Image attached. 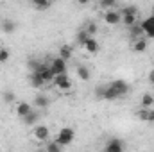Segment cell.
Masks as SVG:
<instances>
[{
  "label": "cell",
  "instance_id": "6da1fadb",
  "mask_svg": "<svg viewBox=\"0 0 154 152\" xmlns=\"http://www.w3.org/2000/svg\"><path fill=\"white\" fill-rule=\"evenodd\" d=\"M120 16H122V23L125 27H134L136 25V16H138V9L134 5H129V7H124L120 11Z\"/></svg>",
  "mask_w": 154,
  "mask_h": 152
},
{
  "label": "cell",
  "instance_id": "7a4b0ae2",
  "mask_svg": "<svg viewBox=\"0 0 154 152\" xmlns=\"http://www.w3.org/2000/svg\"><path fill=\"white\" fill-rule=\"evenodd\" d=\"M74 138H75V132H74V129L72 127H63L61 131H59V134H57V143L61 145V147H65V145H70L72 141H74Z\"/></svg>",
  "mask_w": 154,
  "mask_h": 152
},
{
  "label": "cell",
  "instance_id": "3957f363",
  "mask_svg": "<svg viewBox=\"0 0 154 152\" xmlns=\"http://www.w3.org/2000/svg\"><path fill=\"white\" fill-rule=\"evenodd\" d=\"M52 74L57 77V75H66V61H63L61 57H54L50 63H48Z\"/></svg>",
  "mask_w": 154,
  "mask_h": 152
},
{
  "label": "cell",
  "instance_id": "277c9868",
  "mask_svg": "<svg viewBox=\"0 0 154 152\" xmlns=\"http://www.w3.org/2000/svg\"><path fill=\"white\" fill-rule=\"evenodd\" d=\"M34 74H38L43 79V82H54V79H56V75L52 74L48 65H36L34 66Z\"/></svg>",
  "mask_w": 154,
  "mask_h": 152
},
{
  "label": "cell",
  "instance_id": "5b68a950",
  "mask_svg": "<svg viewBox=\"0 0 154 152\" xmlns=\"http://www.w3.org/2000/svg\"><path fill=\"white\" fill-rule=\"evenodd\" d=\"M108 86L115 91L118 99L124 97V95H127V91H129V84H127L125 81H120V79H116V81H113V82H109Z\"/></svg>",
  "mask_w": 154,
  "mask_h": 152
},
{
  "label": "cell",
  "instance_id": "8992f818",
  "mask_svg": "<svg viewBox=\"0 0 154 152\" xmlns=\"http://www.w3.org/2000/svg\"><path fill=\"white\" fill-rule=\"evenodd\" d=\"M142 31H143V36L145 38H149V39L154 38V16L152 14L142 22Z\"/></svg>",
  "mask_w": 154,
  "mask_h": 152
},
{
  "label": "cell",
  "instance_id": "52a82bcc",
  "mask_svg": "<svg viewBox=\"0 0 154 152\" xmlns=\"http://www.w3.org/2000/svg\"><path fill=\"white\" fill-rule=\"evenodd\" d=\"M48 134H50V131L45 125H36L32 131V138L36 141H48Z\"/></svg>",
  "mask_w": 154,
  "mask_h": 152
},
{
  "label": "cell",
  "instance_id": "ba28073f",
  "mask_svg": "<svg viewBox=\"0 0 154 152\" xmlns=\"http://www.w3.org/2000/svg\"><path fill=\"white\" fill-rule=\"evenodd\" d=\"M54 84H56V88L61 90V91H68V90L72 88V81H70L68 75H57L54 79Z\"/></svg>",
  "mask_w": 154,
  "mask_h": 152
},
{
  "label": "cell",
  "instance_id": "9c48e42d",
  "mask_svg": "<svg viewBox=\"0 0 154 152\" xmlns=\"http://www.w3.org/2000/svg\"><path fill=\"white\" fill-rule=\"evenodd\" d=\"M104 152H124V141L118 140V138L109 140L104 147Z\"/></svg>",
  "mask_w": 154,
  "mask_h": 152
},
{
  "label": "cell",
  "instance_id": "30bf717a",
  "mask_svg": "<svg viewBox=\"0 0 154 152\" xmlns=\"http://www.w3.org/2000/svg\"><path fill=\"white\" fill-rule=\"evenodd\" d=\"M104 22L108 23V25H118L120 22H122V16H120V13H116V11H106V14H104Z\"/></svg>",
  "mask_w": 154,
  "mask_h": 152
},
{
  "label": "cell",
  "instance_id": "8fae6325",
  "mask_svg": "<svg viewBox=\"0 0 154 152\" xmlns=\"http://www.w3.org/2000/svg\"><path fill=\"white\" fill-rule=\"evenodd\" d=\"M32 113V106L31 104H27V102H20L18 106H16V114L20 116V118H25L27 114Z\"/></svg>",
  "mask_w": 154,
  "mask_h": 152
},
{
  "label": "cell",
  "instance_id": "7c38bea8",
  "mask_svg": "<svg viewBox=\"0 0 154 152\" xmlns=\"http://www.w3.org/2000/svg\"><path fill=\"white\" fill-rule=\"evenodd\" d=\"M147 47H149V41H147L145 38H140V39H134V41H133V50H134V52H138V54L145 52V50H147Z\"/></svg>",
  "mask_w": 154,
  "mask_h": 152
},
{
  "label": "cell",
  "instance_id": "4fadbf2b",
  "mask_svg": "<svg viewBox=\"0 0 154 152\" xmlns=\"http://www.w3.org/2000/svg\"><path fill=\"white\" fill-rule=\"evenodd\" d=\"M140 106H142V109H152L154 108V97L151 93H143L142 95V100H140Z\"/></svg>",
  "mask_w": 154,
  "mask_h": 152
},
{
  "label": "cell",
  "instance_id": "5bb4252c",
  "mask_svg": "<svg viewBox=\"0 0 154 152\" xmlns=\"http://www.w3.org/2000/svg\"><path fill=\"white\" fill-rule=\"evenodd\" d=\"M84 50H86L88 54H97V52H99V41L95 38H90L86 41V45H84Z\"/></svg>",
  "mask_w": 154,
  "mask_h": 152
},
{
  "label": "cell",
  "instance_id": "9a60e30c",
  "mask_svg": "<svg viewBox=\"0 0 154 152\" xmlns=\"http://www.w3.org/2000/svg\"><path fill=\"white\" fill-rule=\"evenodd\" d=\"M72 54H74V48H72L70 45H63V47L59 48V57H61L63 61H68V59L72 57Z\"/></svg>",
  "mask_w": 154,
  "mask_h": 152
},
{
  "label": "cell",
  "instance_id": "2e32d148",
  "mask_svg": "<svg viewBox=\"0 0 154 152\" xmlns=\"http://www.w3.org/2000/svg\"><path fill=\"white\" fill-rule=\"evenodd\" d=\"M136 114H138V118H142V120H145V122H152L154 123V109H140Z\"/></svg>",
  "mask_w": 154,
  "mask_h": 152
},
{
  "label": "cell",
  "instance_id": "e0dca14e",
  "mask_svg": "<svg viewBox=\"0 0 154 152\" xmlns=\"http://www.w3.org/2000/svg\"><path fill=\"white\" fill-rule=\"evenodd\" d=\"M34 106L39 108V109L48 108V97H45V95H38V97H34Z\"/></svg>",
  "mask_w": 154,
  "mask_h": 152
},
{
  "label": "cell",
  "instance_id": "ac0fdd59",
  "mask_svg": "<svg viewBox=\"0 0 154 152\" xmlns=\"http://www.w3.org/2000/svg\"><path fill=\"white\" fill-rule=\"evenodd\" d=\"M77 77H79L81 81H90V77H91V74H90V70H88L86 66L79 65V66H77Z\"/></svg>",
  "mask_w": 154,
  "mask_h": 152
},
{
  "label": "cell",
  "instance_id": "d6986e66",
  "mask_svg": "<svg viewBox=\"0 0 154 152\" xmlns=\"http://www.w3.org/2000/svg\"><path fill=\"white\" fill-rule=\"evenodd\" d=\"M91 38V36H90V34H88V32H86V31H84V29H81V31H79V32H77V45H81V47H82V48H84V45H86V41H88V39Z\"/></svg>",
  "mask_w": 154,
  "mask_h": 152
},
{
  "label": "cell",
  "instance_id": "ffe728a7",
  "mask_svg": "<svg viewBox=\"0 0 154 152\" xmlns=\"http://www.w3.org/2000/svg\"><path fill=\"white\" fill-rule=\"evenodd\" d=\"M14 29H16V23H14L13 20H4V22H2V31H4V32L11 34V32H14Z\"/></svg>",
  "mask_w": 154,
  "mask_h": 152
},
{
  "label": "cell",
  "instance_id": "44dd1931",
  "mask_svg": "<svg viewBox=\"0 0 154 152\" xmlns=\"http://www.w3.org/2000/svg\"><path fill=\"white\" fill-rule=\"evenodd\" d=\"M129 32H131V36L134 39H140L143 36V31H142V25H134V27H131L129 29Z\"/></svg>",
  "mask_w": 154,
  "mask_h": 152
},
{
  "label": "cell",
  "instance_id": "7402d4cb",
  "mask_svg": "<svg viewBox=\"0 0 154 152\" xmlns=\"http://www.w3.org/2000/svg\"><path fill=\"white\" fill-rule=\"evenodd\" d=\"M32 7H34V9H38V11H45V9H48V7H50V2H43V0H36V2L32 4Z\"/></svg>",
  "mask_w": 154,
  "mask_h": 152
},
{
  "label": "cell",
  "instance_id": "603a6c76",
  "mask_svg": "<svg viewBox=\"0 0 154 152\" xmlns=\"http://www.w3.org/2000/svg\"><path fill=\"white\" fill-rule=\"evenodd\" d=\"M31 82H32V86H34V88H41V86L45 84V82H43V79H41L38 74H34V72H32V77H31Z\"/></svg>",
  "mask_w": 154,
  "mask_h": 152
},
{
  "label": "cell",
  "instance_id": "cb8c5ba5",
  "mask_svg": "<svg viewBox=\"0 0 154 152\" xmlns=\"http://www.w3.org/2000/svg\"><path fill=\"white\" fill-rule=\"evenodd\" d=\"M47 152H61V145L57 141H48L47 143Z\"/></svg>",
  "mask_w": 154,
  "mask_h": 152
},
{
  "label": "cell",
  "instance_id": "d4e9b609",
  "mask_svg": "<svg viewBox=\"0 0 154 152\" xmlns=\"http://www.w3.org/2000/svg\"><path fill=\"white\" fill-rule=\"evenodd\" d=\"M23 122H25L27 125H34V123L38 122V114H36V113H34V111H32V113H31V114H27V116L23 118Z\"/></svg>",
  "mask_w": 154,
  "mask_h": 152
},
{
  "label": "cell",
  "instance_id": "484cf974",
  "mask_svg": "<svg viewBox=\"0 0 154 152\" xmlns=\"http://www.w3.org/2000/svg\"><path fill=\"white\" fill-rule=\"evenodd\" d=\"M84 31H86V32H88V34L93 38V34L97 32V23H95V22H90V23L86 25V29H84Z\"/></svg>",
  "mask_w": 154,
  "mask_h": 152
},
{
  "label": "cell",
  "instance_id": "4316f807",
  "mask_svg": "<svg viewBox=\"0 0 154 152\" xmlns=\"http://www.w3.org/2000/svg\"><path fill=\"white\" fill-rule=\"evenodd\" d=\"M4 100H5L7 104H13V102L16 100V95H14L13 91H5V93H4Z\"/></svg>",
  "mask_w": 154,
  "mask_h": 152
},
{
  "label": "cell",
  "instance_id": "83f0119b",
  "mask_svg": "<svg viewBox=\"0 0 154 152\" xmlns=\"http://www.w3.org/2000/svg\"><path fill=\"white\" fill-rule=\"evenodd\" d=\"M9 50L7 48H0V63H7L9 61Z\"/></svg>",
  "mask_w": 154,
  "mask_h": 152
},
{
  "label": "cell",
  "instance_id": "f1b7e54d",
  "mask_svg": "<svg viewBox=\"0 0 154 152\" xmlns=\"http://www.w3.org/2000/svg\"><path fill=\"white\" fill-rule=\"evenodd\" d=\"M113 5H115L113 0H102V2H100V7H102V9H106V7H113Z\"/></svg>",
  "mask_w": 154,
  "mask_h": 152
},
{
  "label": "cell",
  "instance_id": "f546056e",
  "mask_svg": "<svg viewBox=\"0 0 154 152\" xmlns=\"http://www.w3.org/2000/svg\"><path fill=\"white\" fill-rule=\"evenodd\" d=\"M147 81H149L151 84H154V70H151V72H149V75H147Z\"/></svg>",
  "mask_w": 154,
  "mask_h": 152
},
{
  "label": "cell",
  "instance_id": "4dcf8cb0",
  "mask_svg": "<svg viewBox=\"0 0 154 152\" xmlns=\"http://www.w3.org/2000/svg\"><path fill=\"white\" fill-rule=\"evenodd\" d=\"M152 16H154V7H152Z\"/></svg>",
  "mask_w": 154,
  "mask_h": 152
}]
</instances>
